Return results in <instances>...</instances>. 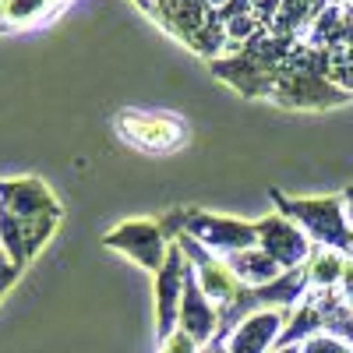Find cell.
Returning <instances> with one entry per match:
<instances>
[{
	"label": "cell",
	"mask_w": 353,
	"mask_h": 353,
	"mask_svg": "<svg viewBox=\"0 0 353 353\" xmlns=\"http://www.w3.org/2000/svg\"><path fill=\"white\" fill-rule=\"evenodd\" d=\"M279 353H297V350H279Z\"/></svg>",
	"instance_id": "e0dca14e"
},
{
	"label": "cell",
	"mask_w": 353,
	"mask_h": 353,
	"mask_svg": "<svg viewBox=\"0 0 353 353\" xmlns=\"http://www.w3.org/2000/svg\"><path fill=\"white\" fill-rule=\"evenodd\" d=\"M117 131L121 138H128L134 149L141 152H173L188 141V128L184 121L166 113H141V110H128L117 117Z\"/></svg>",
	"instance_id": "7a4b0ae2"
},
{
	"label": "cell",
	"mask_w": 353,
	"mask_h": 353,
	"mask_svg": "<svg viewBox=\"0 0 353 353\" xmlns=\"http://www.w3.org/2000/svg\"><path fill=\"white\" fill-rule=\"evenodd\" d=\"M138 4H145V8H149V0H138Z\"/></svg>",
	"instance_id": "ac0fdd59"
},
{
	"label": "cell",
	"mask_w": 353,
	"mask_h": 353,
	"mask_svg": "<svg viewBox=\"0 0 353 353\" xmlns=\"http://www.w3.org/2000/svg\"><path fill=\"white\" fill-rule=\"evenodd\" d=\"M212 329H216L212 304H209V297H205V290L198 286V276H194V269H191V272H188V283H184L181 332H188L194 343H205V339H212Z\"/></svg>",
	"instance_id": "ba28073f"
},
{
	"label": "cell",
	"mask_w": 353,
	"mask_h": 353,
	"mask_svg": "<svg viewBox=\"0 0 353 353\" xmlns=\"http://www.w3.org/2000/svg\"><path fill=\"white\" fill-rule=\"evenodd\" d=\"M350 205H353V191H350ZM350 216H353V212H350Z\"/></svg>",
	"instance_id": "d6986e66"
},
{
	"label": "cell",
	"mask_w": 353,
	"mask_h": 353,
	"mask_svg": "<svg viewBox=\"0 0 353 353\" xmlns=\"http://www.w3.org/2000/svg\"><path fill=\"white\" fill-rule=\"evenodd\" d=\"M176 244H181V251L194 261V276H198V286L205 290V297L219 301L223 307H230L233 301H237L241 286H237V276L230 272V265L216 261V254H205L198 248V241L188 237V233H176Z\"/></svg>",
	"instance_id": "277c9868"
},
{
	"label": "cell",
	"mask_w": 353,
	"mask_h": 353,
	"mask_svg": "<svg viewBox=\"0 0 353 353\" xmlns=\"http://www.w3.org/2000/svg\"><path fill=\"white\" fill-rule=\"evenodd\" d=\"M188 265H184V251L181 244H173L166 251L163 269L156 272V293H159V336L170 339L173 336V318H176V301L184 297V283H188Z\"/></svg>",
	"instance_id": "8992f818"
},
{
	"label": "cell",
	"mask_w": 353,
	"mask_h": 353,
	"mask_svg": "<svg viewBox=\"0 0 353 353\" xmlns=\"http://www.w3.org/2000/svg\"><path fill=\"white\" fill-rule=\"evenodd\" d=\"M163 230L166 233H188V237L201 241L205 248L226 251V254L258 248V226L237 223V219H219V216H209V212H201V209H176L166 219Z\"/></svg>",
	"instance_id": "6da1fadb"
},
{
	"label": "cell",
	"mask_w": 353,
	"mask_h": 353,
	"mask_svg": "<svg viewBox=\"0 0 353 353\" xmlns=\"http://www.w3.org/2000/svg\"><path fill=\"white\" fill-rule=\"evenodd\" d=\"M343 301L353 307V261H346V269H343Z\"/></svg>",
	"instance_id": "2e32d148"
},
{
	"label": "cell",
	"mask_w": 353,
	"mask_h": 353,
	"mask_svg": "<svg viewBox=\"0 0 353 353\" xmlns=\"http://www.w3.org/2000/svg\"><path fill=\"white\" fill-rule=\"evenodd\" d=\"M258 244H261V251H269L276 258V265H286V269H301V261L311 251L304 233L279 216H269L258 223Z\"/></svg>",
	"instance_id": "52a82bcc"
},
{
	"label": "cell",
	"mask_w": 353,
	"mask_h": 353,
	"mask_svg": "<svg viewBox=\"0 0 353 353\" xmlns=\"http://www.w3.org/2000/svg\"><path fill=\"white\" fill-rule=\"evenodd\" d=\"M163 353H194V339L188 332H173L170 339H163Z\"/></svg>",
	"instance_id": "4fadbf2b"
},
{
	"label": "cell",
	"mask_w": 353,
	"mask_h": 353,
	"mask_svg": "<svg viewBox=\"0 0 353 353\" xmlns=\"http://www.w3.org/2000/svg\"><path fill=\"white\" fill-rule=\"evenodd\" d=\"M46 11V0H0V18L8 25H25Z\"/></svg>",
	"instance_id": "7c38bea8"
},
{
	"label": "cell",
	"mask_w": 353,
	"mask_h": 353,
	"mask_svg": "<svg viewBox=\"0 0 353 353\" xmlns=\"http://www.w3.org/2000/svg\"><path fill=\"white\" fill-rule=\"evenodd\" d=\"M226 265H230V272L237 276V283H248L251 290L276 283V272H279L276 258L269 251H261V248H248V251H237V254H226Z\"/></svg>",
	"instance_id": "9c48e42d"
},
{
	"label": "cell",
	"mask_w": 353,
	"mask_h": 353,
	"mask_svg": "<svg viewBox=\"0 0 353 353\" xmlns=\"http://www.w3.org/2000/svg\"><path fill=\"white\" fill-rule=\"evenodd\" d=\"M343 269H346V261H343L336 251H329V248H314V254H311V261H307V276H311V283H318V286L339 283V279H343Z\"/></svg>",
	"instance_id": "8fae6325"
},
{
	"label": "cell",
	"mask_w": 353,
	"mask_h": 353,
	"mask_svg": "<svg viewBox=\"0 0 353 353\" xmlns=\"http://www.w3.org/2000/svg\"><path fill=\"white\" fill-rule=\"evenodd\" d=\"M279 325H283V314H276V311H254L237 329V336H233L230 353H261L265 346L276 339Z\"/></svg>",
	"instance_id": "30bf717a"
},
{
	"label": "cell",
	"mask_w": 353,
	"mask_h": 353,
	"mask_svg": "<svg viewBox=\"0 0 353 353\" xmlns=\"http://www.w3.org/2000/svg\"><path fill=\"white\" fill-rule=\"evenodd\" d=\"M18 272H21V269H18V265L8 258V251H0V293H4V290L18 279Z\"/></svg>",
	"instance_id": "5bb4252c"
},
{
	"label": "cell",
	"mask_w": 353,
	"mask_h": 353,
	"mask_svg": "<svg viewBox=\"0 0 353 353\" xmlns=\"http://www.w3.org/2000/svg\"><path fill=\"white\" fill-rule=\"evenodd\" d=\"M106 248L113 251H124L128 258L141 261L145 269H149L152 276L163 269V230L149 219H131V223H121V226H113L106 237H103Z\"/></svg>",
	"instance_id": "3957f363"
},
{
	"label": "cell",
	"mask_w": 353,
	"mask_h": 353,
	"mask_svg": "<svg viewBox=\"0 0 353 353\" xmlns=\"http://www.w3.org/2000/svg\"><path fill=\"white\" fill-rule=\"evenodd\" d=\"M283 212L301 219L311 226V233L318 241H329V244H339L346 251H353V237L343 230V212H339V201L336 198H314V201H283Z\"/></svg>",
	"instance_id": "5b68a950"
},
{
	"label": "cell",
	"mask_w": 353,
	"mask_h": 353,
	"mask_svg": "<svg viewBox=\"0 0 353 353\" xmlns=\"http://www.w3.org/2000/svg\"><path fill=\"white\" fill-rule=\"evenodd\" d=\"M304 353H350V350H343V346L332 343V339H311Z\"/></svg>",
	"instance_id": "9a60e30c"
}]
</instances>
